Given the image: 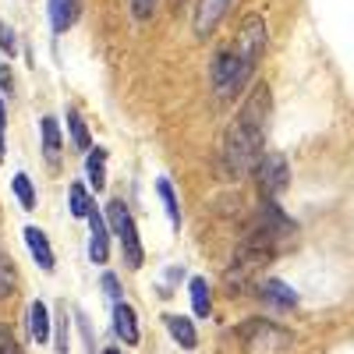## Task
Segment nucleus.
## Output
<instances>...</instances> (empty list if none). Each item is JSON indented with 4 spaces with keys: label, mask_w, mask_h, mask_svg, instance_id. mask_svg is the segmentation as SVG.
<instances>
[{
    "label": "nucleus",
    "mask_w": 354,
    "mask_h": 354,
    "mask_svg": "<svg viewBox=\"0 0 354 354\" xmlns=\"http://www.w3.org/2000/svg\"><path fill=\"white\" fill-rule=\"evenodd\" d=\"M259 156H262V131L234 121V128L223 138V167H227V174H234V177L248 174L252 167H259Z\"/></svg>",
    "instance_id": "f257e3e1"
},
{
    "label": "nucleus",
    "mask_w": 354,
    "mask_h": 354,
    "mask_svg": "<svg viewBox=\"0 0 354 354\" xmlns=\"http://www.w3.org/2000/svg\"><path fill=\"white\" fill-rule=\"evenodd\" d=\"M252 71L241 64V57L234 50H220L216 53V64H213V85H216V96L220 100H234L248 85Z\"/></svg>",
    "instance_id": "f03ea898"
},
{
    "label": "nucleus",
    "mask_w": 354,
    "mask_h": 354,
    "mask_svg": "<svg viewBox=\"0 0 354 354\" xmlns=\"http://www.w3.org/2000/svg\"><path fill=\"white\" fill-rule=\"evenodd\" d=\"M273 245H277V238H270L266 230L252 227L248 238L238 245V259H234V270H238V277H245V273H252V270H259V266L270 262V259H273Z\"/></svg>",
    "instance_id": "7ed1b4c3"
},
{
    "label": "nucleus",
    "mask_w": 354,
    "mask_h": 354,
    "mask_svg": "<svg viewBox=\"0 0 354 354\" xmlns=\"http://www.w3.org/2000/svg\"><path fill=\"white\" fill-rule=\"evenodd\" d=\"M106 216H110V227L117 230V238H121V245H124L128 266H131V270H138V266H142V241H138V230H135V223H131V216L124 209V202L113 198L106 205Z\"/></svg>",
    "instance_id": "20e7f679"
},
{
    "label": "nucleus",
    "mask_w": 354,
    "mask_h": 354,
    "mask_svg": "<svg viewBox=\"0 0 354 354\" xmlns=\"http://www.w3.org/2000/svg\"><path fill=\"white\" fill-rule=\"evenodd\" d=\"M255 181H259V188H262V198H273V195L287 192V185H290V167H287V160H283L280 153H266V156L259 160V167H255Z\"/></svg>",
    "instance_id": "39448f33"
},
{
    "label": "nucleus",
    "mask_w": 354,
    "mask_h": 354,
    "mask_svg": "<svg viewBox=\"0 0 354 354\" xmlns=\"http://www.w3.org/2000/svg\"><path fill=\"white\" fill-rule=\"evenodd\" d=\"M266 50V25L262 18H245L241 25V32H238V46H234V53L241 57V64L255 75V64H259V57Z\"/></svg>",
    "instance_id": "423d86ee"
},
{
    "label": "nucleus",
    "mask_w": 354,
    "mask_h": 354,
    "mask_svg": "<svg viewBox=\"0 0 354 354\" xmlns=\"http://www.w3.org/2000/svg\"><path fill=\"white\" fill-rule=\"evenodd\" d=\"M270 110H273V100H270V88H266L262 82L252 88V96L245 100L238 121L245 128H255V131H266V121H270Z\"/></svg>",
    "instance_id": "0eeeda50"
},
{
    "label": "nucleus",
    "mask_w": 354,
    "mask_h": 354,
    "mask_svg": "<svg viewBox=\"0 0 354 354\" xmlns=\"http://www.w3.org/2000/svg\"><path fill=\"white\" fill-rule=\"evenodd\" d=\"M259 230H266L270 238H283V234H294V220L280 209L273 198H262V209H259V220H255Z\"/></svg>",
    "instance_id": "6e6552de"
},
{
    "label": "nucleus",
    "mask_w": 354,
    "mask_h": 354,
    "mask_svg": "<svg viewBox=\"0 0 354 354\" xmlns=\"http://www.w3.org/2000/svg\"><path fill=\"white\" fill-rule=\"evenodd\" d=\"M230 4H234V0H198V8H195V36L198 39L213 36V28L230 11Z\"/></svg>",
    "instance_id": "1a4fd4ad"
},
{
    "label": "nucleus",
    "mask_w": 354,
    "mask_h": 354,
    "mask_svg": "<svg viewBox=\"0 0 354 354\" xmlns=\"http://www.w3.org/2000/svg\"><path fill=\"white\" fill-rule=\"evenodd\" d=\"M78 15H82V0H50V25L57 36L68 32L78 21Z\"/></svg>",
    "instance_id": "9d476101"
},
{
    "label": "nucleus",
    "mask_w": 354,
    "mask_h": 354,
    "mask_svg": "<svg viewBox=\"0 0 354 354\" xmlns=\"http://www.w3.org/2000/svg\"><path fill=\"white\" fill-rule=\"evenodd\" d=\"M88 223H93V245H88V259L93 262H106L110 259V248H106V223L103 216L96 213V205H88Z\"/></svg>",
    "instance_id": "9b49d317"
},
{
    "label": "nucleus",
    "mask_w": 354,
    "mask_h": 354,
    "mask_svg": "<svg viewBox=\"0 0 354 354\" xmlns=\"http://www.w3.org/2000/svg\"><path fill=\"white\" fill-rule=\"evenodd\" d=\"M25 245L28 252H32V259L39 262V270H53V252H50V241H46V234L39 227H25Z\"/></svg>",
    "instance_id": "f8f14e48"
},
{
    "label": "nucleus",
    "mask_w": 354,
    "mask_h": 354,
    "mask_svg": "<svg viewBox=\"0 0 354 354\" xmlns=\"http://www.w3.org/2000/svg\"><path fill=\"white\" fill-rule=\"evenodd\" d=\"M113 330H117V337H121L124 344H138V322H135V308L131 305H124V301L113 305Z\"/></svg>",
    "instance_id": "ddd939ff"
},
{
    "label": "nucleus",
    "mask_w": 354,
    "mask_h": 354,
    "mask_svg": "<svg viewBox=\"0 0 354 354\" xmlns=\"http://www.w3.org/2000/svg\"><path fill=\"white\" fill-rule=\"evenodd\" d=\"M25 326H28V333H32L36 344H46V340H50V315H46V305H43V301H32V305H28Z\"/></svg>",
    "instance_id": "4468645a"
},
{
    "label": "nucleus",
    "mask_w": 354,
    "mask_h": 354,
    "mask_svg": "<svg viewBox=\"0 0 354 354\" xmlns=\"http://www.w3.org/2000/svg\"><path fill=\"white\" fill-rule=\"evenodd\" d=\"M167 330H170V337L181 344L185 351H192L195 344H198V337H195V326H192V319H181V315H167Z\"/></svg>",
    "instance_id": "2eb2a0df"
},
{
    "label": "nucleus",
    "mask_w": 354,
    "mask_h": 354,
    "mask_svg": "<svg viewBox=\"0 0 354 354\" xmlns=\"http://www.w3.org/2000/svg\"><path fill=\"white\" fill-rule=\"evenodd\" d=\"M262 298L273 301V305H283V308L298 305V294H294L287 283H280V280H266V283H262Z\"/></svg>",
    "instance_id": "dca6fc26"
},
{
    "label": "nucleus",
    "mask_w": 354,
    "mask_h": 354,
    "mask_svg": "<svg viewBox=\"0 0 354 354\" xmlns=\"http://www.w3.org/2000/svg\"><path fill=\"white\" fill-rule=\"evenodd\" d=\"M43 153L50 163H61V128H57L53 117L43 121Z\"/></svg>",
    "instance_id": "f3484780"
},
{
    "label": "nucleus",
    "mask_w": 354,
    "mask_h": 354,
    "mask_svg": "<svg viewBox=\"0 0 354 354\" xmlns=\"http://www.w3.org/2000/svg\"><path fill=\"white\" fill-rule=\"evenodd\" d=\"M192 308H195V315L198 319H205V315H209L213 312V298H209V283H205V280H192Z\"/></svg>",
    "instance_id": "a211bd4d"
},
{
    "label": "nucleus",
    "mask_w": 354,
    "mask_h": 354,
    "mask_svg": "<svg viewBox=\"0 0 354 354\" xmlns=\"http://www.w3.org/2000/svg\"><path fill=\"white\" fill-rule=\"evenodd\" d=\"M68 124H71V138H75L78 149H82V153H93V138H88V128H85V121H82L78 110H68Z\"/></svg>",
    "instance_id": "6ab92c4d"
},
{
    "label": "nucleus",
    "mask_w": 354,
    "mask_h": 354,
    "mask_svg": "<svg viewBox=\"0 0 354 354\" xmlns=\"http://www.w3.org/2000/svg\"><path fill=\"white\" fill-rule=\"evenodd\" d=\"M156 192H160V198H163V205H167V213H170V223L181 227V209H177V192H174V185L167 181V177H160V181H156Z\"/></svg>",
    "instance_id": "aec40b11"
},
{
    "label": "nucleus",
    "mask_w": 354,
    "mask_h": 354,
    "mask_svg": "<svg viewBox=\"0 0 354 354\" xmlns=\"http://www.w3.org/2000/svg\"><path fill=\"white\" fill-rule=\"evenodd\" d=\"M103 163H106V153H103V149H93V153H88V160H85L88 181H93V188H96V192H100V188H103V181H106V174H103Z\"/></svg>",
    "instance_id": "412c9836"
},
{
    "label": "nucleus",
    "mask_w": 354,
    "mask_h": 354,
    "mask_svg": "<svg viewBox=\"0 0 354 354\" xmlns=\"http://www.w3.org/2000/svg\"><path fill=\"white\" fill-rule=\"evenodd\" d=\"M15 283H18V277H15V266H11L8 252L0 248V301H4V298H11Z\"/></svg>",
    "instance_id": "4be33fe9"
},
{
    "label": "nucleus",
    "mask_w": 354,
    "mask_h": 354,
    "mask_svg": "<svg viewBox=\"0 0 354 354\" xmlns=\"http://www.w3.org/2000/svg\"><path fill=\"white\" fill-rule=\"evenodd\" d=\"M11 188H15V195H18V202L25 205V209H36V188H32V181H28L25 174H18V177H15Z\"/></svg>",
    "instance_id": "5701e85b"
},
{
    "label": "nucleus",
    "mask_w": 354,
    "mask_h": 354,
    "mask_svg": "<svg viewBox=\"0 0 354 354\" xmlns=\"http://www.w3.org/2000/svg\"><path fill=\"white\" fill-rule=\"evenodd\" d=\"M88 205H93V198H88L85 185L75 181V185H71V213H75V216H85V213H88Z\"/></svg>",
    "instance_id": "b1692460"
},
{
    "label": "nucleus",
    "mask_w": 354,
    "mask_h": 354,
    "mask_svg": "<svg viewBox=\"0 0 354 354\" xmlns=\"http://www.w3.org/2000/svg\"><path fill=\"white\" fill-rule=\"evenodd\" d=\"M0 354H25V351L18 347V340L11 337V330L4 326V322H0Z\"/></svg>",
    "instance_id": "393cba45"
},
{
    "label": "nucleus",
    "mask_w": 354,
    "mask_h": 354,
    "mask_svg": "<svg viewBox=\"0 0 354 354\" xmlns=\"http://www.w3.org/2000/svg\"><path fill=\"white\" fill-rule=\"evenodd\" d=\"M57 354H68V322L61 308H57Z\"/></svg>",
    "instance_id": "a878e982"
},
{
    "label": "nucleus",
    "mask_w": 354,
    "mask_h": 354,
    "mask_svg": "<svg viewBox=\"0 0 354 354\" xmlns=\"http://www.w3.org/2000/svg\"><path fill=\"white\" fill-rule=\"evenodd\" d=\"M103 290H106V298H113V305L121 301V280H117L113 273H106V277H103Z\"/></svg>",
    "instance_id": "bb28decb"
},
{
    "label": "nucleus",
    "mask_w": 354,
    "mask_h": 354,
    "mask_svg": "<svg viewBox=\"0 0 354 354\" xmlns=\"http://www.w3.org/2000/svg\"><path fill=\"white\" fill-rule=\"evenodd\" d=\"M153 8H156V0H131V15H135L138 21H142V18H149Z\"/></svg>",
    "instance_id": "cd10ccee"
},
{
    "label": "nucleus",
    "mask_w": 354,
    "mask_h": 354,
    "mask_svg": "<svg viewBox=\"0 0 354 354\" xmlns=\"http://www.w3.org/2000/svg\"><path fill=\"white\" fill-rule=\"evenodd\" d=\"M0 46H4V53H15V36L4 21H0Z\"/></svg>",
    "instance_id": "c85d7f7f"
},
{
    "label": "nucleus",
    "mask_w": 354,
    "mask_h": 354,
    "mask_svg": "<svg viewBox=\"0 0 354 354\" xmlns=\"http://www.w3.org/2000/svg\"><path fill=\"white\" fill-rule=\"evenodd\" d=\"M4 131H8V110H4V103H0V160H4V153H8V145H4Z\"/></svg>",
    "instance_id": "c756f323"
},
{
    "label": "nucleus",
    "mask_w": 354,
    "mask_h": 354,
    "mask_svg": "<svg viewBox=\"0 0 354 354\" xmlns=\"http://www.w3.org/2000/svg\"><path fill=\"white\" fill-rule=\"evenodd\" d=\"M0 88H4V93H11V88H15V75H11L8 64H0Z\"/></svg>",
    "instance_id": "7c9ffc66"
},
{
    "label": "nucleus",
    "mask_w": 354,
    "mask_h": 354,
    "mask_svg": "<svg viewBox=\"0 0 354 354\" xmlns=\"http://www.w3.org/2000/svg\"><path fill=\"white\" fill-rule=\"evenodd\" d=\"M103 354H121V351H117V347H106V351H103Z\"/></svg>",
    "instance_id": "2f4dec72"
}]
</instances>
